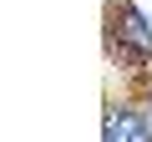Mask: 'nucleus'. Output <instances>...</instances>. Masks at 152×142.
<instances>
[{
	"label": "nucleus",
	"instance_id": "obj_1",
	"mask_svg": "<svg viewBox=\"0 0 152 142\" xmlns=\"http://www.w3.org/2000/svg\"><path fill=\"white\" fill-rule=\"evenodd\" d=\"M112 51L122 46V61H152V26H147V15L132 5V0H112Z\"/></svg>",
	"mask_w": 152,
	"mask_h": 142
},
{
	"label": "nucleus",
	"instance_id": "obj_2",
	"mask_svg": "<svg viewBox=\"0 0 152 142\" xmlns=\"http://www.w3.org/2000/svg\"><path fill=\"white\" fill-rule=\"evenodd\" d=\"M107 142H152V122L137 107H107Z\"/></svg>",
	"mask_w": 152,
	"mask_h": 142
}]
</instances>
